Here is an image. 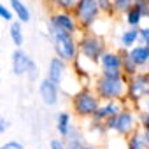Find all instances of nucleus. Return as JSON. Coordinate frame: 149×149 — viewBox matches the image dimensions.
Masks as SVG:
<instances>
[{
  "label": "nucleus",
  "instance_id": "f257e3e1",
  "mask_svg": "<svg viewBox=\"0 0 149 149\" xmlns=\"http://www.w3.org/2000/svg\"><path fill=\"white\" fill-rule=\"evenodd\" d=\"M126 86H128V77L121 76H107V74H98L93 79V91L102 102H111V100H125L126 98Z\"/></svg>",
  "mask_w": 149,
  "mask_h": 149
},
{
  "label": "nucleus",
  "instance_id": "f03ea898",
  "mask_svg": "<svg viewBox=\"0 0 149 149\" xmlns=\"http://www.w3.org/2000/svg\"><path fill=\"white\" fill-rule=\"evenodd\" d=\"M139 111L140 109H137V107H133V105H130L126 102V105L123 107V111L118 116H114L107 123H104L107 135L111 133V135L128 139L139 128Z\"/></svg>",
  "mask_w": 149,
  "mask_h": 149
},
{
  "label": "nucleus",
  "instance_id": "7ed1b4c3",
  "mask_svg": "<svg viewBox=\"0 0 149 149\" xmlns=\"http://www.w3.org/2000/svg\"><path fill=\"white\" fill-rule=\"evenodd\" d=\"M102 100L97 97L91 86H83L74 97H70V112L79 119H91Z\"/></svg>",
  "mask_w": 149,
  "mask_h": 149
},
{
  "label": "nucleus",
  "instance_id": "20e7f679",
  "mask_svg": "<svg viewBox=\"0 0 149 149\" xmlns=\"http://www.w3.org/2000/svg\"><path fill=\"white\" fill-rule=\"evenodd\" d=\"M47 30H49V39H51L53 49H54V56L61 58L67 63H72L79 56V40L76 39V35L60 32L49 25H47Z\"/></svg>",
  "mask_w": 149,
  "mask_h": 149
},
{
  "label": "nucleus",
  "instance_id": "39448f33",
  "mask_svg": "<svg viewBox=\"0 0 149 149\" xmlns=\"http://www.w3.org/2000/svg\"><path fill=\"white\" fill-rule=\"evenodd\" d=\"M107 40L102 35H97L95 32H83L79 39V56L88 61L90 65L98 67V61L102 54L107 51Z\"/></svg>",
  "mask_w": 149,
  "mask_h": 149
},
{
  "label": "nucleus",
  "instance_id": "423d86ee",
  "mask_svg": "<svg viewBox=\"0 0 149 149\" xmlns=\"http://www.w3.org/2000/svg\"><path fill=\"white\" fill-rule=\"evenodd\" d=\"M149 98V70H140L135 76L128 77L126 86V102L139 109L142 102Z\"/></svg>",
  "mask_w": 149,
  "mask_h": 149
},
{
  "label": "nucleus",
  "instance_id": "0eeeda50",
  "mask_svg": "<svg viewBox=\"0 0 149 149\" xmlns=\"http://www.w3.org/2000/svg\"><path fill=\"white\" fill-rule=\"evenodd\" d=\"M74 16H76L81 32H91L97 25V21L102 18V11L98 7L97 0H77L74 7Z\"/></svg>",
  "mask_w": 149,
  "mask_h": 149
},
{
  "label": "nucleus",
  "instance_id": "6e6552de",
  "mask_svg": "<svg viewBox=\"0 0 149 149\" xmlns=\"http://www.w3.org/2000/svg\"><path fill=\"white\" fill-rule=\"evenodd\" d=\"M49 26L60 30V32H65V33H70V35H77L81 32L79 28V23L74 16V13H61V11H54L51 13L49 16V21H47ZM83 33V32H81Z\"/></svg>",
  "mask_w": 149,
  "mask_h": 149
},
{
  "label": "nucleus",
  "instance_id": "1a4fd4ad",
  "mask_svg": "<svg viewBox=\"0 0 149 149\" xmlns=\"http://www.w3.org/2000/svg\"><path fill=\"white\" fill-rule=\"evenodd\" d=\"M98 70L100 74H107V76H121L123 74V56L119 49H107L100 61H98Z\"/></svg>",
  "mask_w": 149,
  "mask_h": 149
},
{
  "label": "nucleus",
  "instance_id": "9d476101",
  "mask_svg": "<svg viewBox=\"0 0 149 149\" xmlns=\"http://www.w3.org/2000/svg\"><path fill=\"white\" fill-rule=\"evenodd\" d=\"M126 105V100H111V102H102L100 104V107L97 109V112L93 114V118L90 119V121H93V123H107L111 118H114V116H118L121 111H123V107Z\"/></svg>",
  "mask_w": 149,
  "mask_h": 149
},
{
  "label": "nucleus",
  "instance_id": "9b49d317",
  "mask_svg": "<svg viewBox=\"0 0 149 149\" xmlns=\"http://www.w3.org/2000/svg\"><path fill=\"white\" fill-rule=\"evenodd\" d=\"M39 97L46 107H56L60 102V86L44 77L39 83Z\"/></svg>",
  "mask_w": 149,
  "mask_h": 149
},
{
  "label": "nucleus",
  "instance_id": "f8f14e48",
  "mask_svg": "<svg viewBox=\"0 0 149 149\" xmlns=\"http://www.w3.org/2000/svg\"><path fill=\"white\" fill-rule=\"evenodd\" d=\"M68 70H70V67H68V63H67V61H63V60H61V58H58V56H53V58L49 60V63H47L46 77H47L49 81H53L54 84L61 86V83L65 81Z\"/></svg>",
  "mask_w": 149,
  "mask_h": 149
},
{
  "label": "nucleus",
  "instance_id": "ddd939ff",
  "mask_svg": "<svg viewBox=\"0 0 149 149\" xmlns=\"http://www.w3.org/2000/svg\"><path fill=\"white\" fill-rule=\"evenodd\" d=\"M149 18V6L144 2V0H140L139 4H135L125 16H123V21L128 28H140V23L142 19Z\"/></svg>",
  "mask_w": 149,
  "mask_h": 149
},
{
  "label": "nucleus",
  "instance_id": "4468645a",
  "mask_svg": "<svg viewBox=\"0 0 149 149\" xmlns=\"http://www.w3.org/2000/svg\"><path fill=\"white\" fill-rule=\"evenodd\" d=\"M30 61L32 58L28 56V53L19 47V49H14L13 54H11V70L14 76L21 77V76H26V72H28V67H30Z\"/></svg>",
  "mask_w": 149,
  "mask_h": 149
},
{
  "label": "nucleus",
  "instance_id": "2eb2a0df",
  "mask_svg": "<svg viewBox=\"0 0 149 149\" xmlns=\"http://www.w3.org/2000/svg\"><path fill=\"white\" fill-rule=\"evenodd\" d=\"M128 56L139 67V70H147L149 68V46L139 42L135 47H132L128 51Z\"/></svg>",
  "mask_w": 149,
  "mask_h": 149
},
{
  "label": "nucleus",
  "instance_id": "dca6fc26",
  "mask_svg": "<svg viewBox=\"0 0 149 149\" xmlns=\"http://www.w3.org/2000/svg\"><path fill=\"white\" fill-rule=\"evenodd\" d=\"M140 42L139 37V28H123V32L118 35V49L123 51H130L132 47H135Z\"/></svg>",
  "mask_w": 149,
  "mask_h": 149
},
{
  "label": "nucleus",
  "instance_id": "f3484780",
  "mask_svg": "<svg viewBox=\"0 0 149 149\" xmlns=\"http://www.w3.org/2000/svg\"><path fill=\"white\" fill-rule=\"evenodd\" d=\"M74 125H72V112L70 111H60L56 116V132L60 137L67 139L72 132Z\"/></svg>",
  "mask_w": 149,
  "mask_h": 149
},
{
  "label": "nucleus",
  "instance_id": "a211bd4d",
  "mask_svg": "<svg viewBox=\"0 0 149 149\" xmlns=\"http://www.w3.org/2000/svg\"><path fill=\"white\" fill-rule=\"evenodd\" d=\"M9 7L14 14V18L19 21V23H28L32 19V11L30 7L23 2V0H9Z\"/></svg>",
  "mask_w": 149,
  "mask_h": 149
},
{
  "label": "nucleus",
  "instance_id": "6ab92c4d",
  "mask_svg": "<svg viewBox=\"0 0 149 149\" xmlns=\"http://www.w3.org/2000/svg\"><path fill=\"white\" fill-rule=\"evenodd\" d=\"M126 149H149L147 139H146L144 132L140 130V126L126 139Z\"/></svg>",
  "mask_w": 149,
  "mask_h": 149
},
{
  "label": "nucleus",
  "instance_id": "aec40b11",
  "mask_svg": "<svg viewBox=\"0 0 149 149\" xmlns=\"http://www.w3.org/2000/svg\"><path fill=\"white\" fill-rule=\"evenodd\" d=\"M9 37L13 40V44L16 46V49L23 47L25 44V32H23V23H19L18 19H14L9 25Z\"/></svg>",
  "mask_w": 149,
  "mask_h": 149
},
{
  "label": "nucleus",
  "instance_id": "412c9836",
  "mask_svg": "<svg viewBox=\"0 0 149 149\" xmlns=\"http://www.w3.org/2000/svg\"><path fill=\"white\" fill-rule=\"evenodd\" d=\"M119 51H121V56H123V76L125 77H132V76H135L137 72H140L139 67L128 56V51H123V49H119Z\"/></svg>",
  "mask_w": 149,
  "mask_h": 149
},
{
  "label": "nucleus",
  "instance_id": "4be33fe9",
  "mask_svg": "<svg viewBox=\"0 0 149 149\" xmlns=\"http://www.w3.org/2000/svg\"><path fill=\"white\" fill-rule=\"evenodd\" d=\"M114 2V13H116V16H125L135 4H139L140 0H112Z\"/></svg>",
  "mask_w": 149,
  "mask_h": 149
},
{
  "label": "nucleus",
  "instance_id": "5701e85b",
  "mask_svg": "<svg viewBox=\"0 0 149 149\" xmlns=\"http://www.w3.org/2000/svg\"><path fill=\"white\" fill-rule=\"evenodd\" d=\"M51 6L56 9V11H61V13H72L74 7H76L77 0H49Z\"/></svg>",
  "mask_w": 149,
  "mask_h": 149
},
{
  "label": "nucleus",
  "instance_id": "b1692460",
  "mask_svg": "<svg viewBox=\"0 0 149 149\" xmlns=\"http://www.w3.org/2000/svg\"><path fill=\"white\" fill-rule=\"evenodd\" d=\"M97 2H98V7L102 11V16H105L109 19L116 16V13H114V2H112V0H97Z\"/></svg>",
  "mask_w": 149,
  "mask_h": 149
},
{
  "label": "nucleus",
  "instance_id": "393cba45",
  "mask_svg": "<svg viewBox=\"0 0 149 149\" xmlns=\"http://www.w3.org/2000/svg\"><path fill=\"white\" fill-rule=\"evenodd\" d=\"M105 149H126V139L118 137V135H112V137L107 139Z\"/></svg>",
  "mask_w": 149,
  "mask_h": 149
},
{
  "label": "nucleus",
  "instance_id": "a878e982",
  "mask_svg": "<svg viewBox=\"0 0 149 149\" xmlns=\"http://www.w3.org/2000/svg\"><path fill=\"white\" fill-rule=\"evenodd\" d=\"M139 126H140V130L144 132V135H146V139H147V144H149V114L144 112L142 109L139 111Z\"/></svg>",
  "mask_w": 149,
  "mask_h": 149
},
{
  "label": "nucleus",
  "instance_id": "bb28decb",
  "mask_svg": "<svg viewBox=\"0 0 149 149\" xmlns=\"http://www.w3.org/2000/svg\"><path fill=\"white\" fill-rule=\"evenodd\" d=\"M0 19H4L7 23H13L14 21V14H13L11 7L6 6V4H0Z\"/></svg>",
  "mask_w": 149,
  "mask_h": 149
},
{
  "label": "nucleus",
  "instance_id": "cd10ccee",
  "mask_svg": "<svg viewBox=\"0 0 149 149\" xmlns=\"http://www.w3.org/2000/svg\"><path fill=\"white\" fill-rule=\"evenodd\" d=\"M26 77H28L30 83L39 81V67H37V63H35L33 60L30 61V67H28V72H26Z\"/></svg>",
  "mask_w": 149,
  "mask_h": 149
},
{
  "label": "nucleus",
  "instance_id": "c85d7f7f",
  "mask_svg": "<svg viewBox=\"0 0 149 149\" xmlns=\"http://www.w3.org/2000/svg\"><path fill=\"white\" fill-rule=\"evenodd\" d=\"M0 149H25V146L19 140H7L4 144H0Z\"/></svg>",
  "mask_w": 149,
  "mask_h": 149
},
{
  "label": "nucleus",
  "instance_id": "c756f323",
  "mask_svg": "<svg viewBox=\"0 0 149 149\" xmlns=\"http://www.w3.org/2000/svg\"><path fill=\"white\" fill-rule=\"evenodd\" d=\"M139 37H140V44L149 46V26H140L139 28Z\"/></svg>",
  "mask_w": 149,
  "mask_h": 149
},
{
  "label": "nucleus",
  "instance_id": "7c9ffc66",
  "mask_svg": "<svg viewBox=\"0 0 149 149\" xmlns=\"http://www.w3.org/2000/svg\"><path fill=\"white\" fill-rule=\"evenodd\" d=\"M49 149H67V142L63 139H51Z\"/></svg>",
  "mask_w": 149,
  "mask_h": 149
},
{
  "label": "nucleus",
  "instance_id": "2f4dec72",
  "mask_svg": "<svg viewBox=\"0 0 149 149\" xmlns=\"http://www.w3.org/2000/svg\"><path fill=\"white\" fill-rule=\"evenodd\" d=\"M9 128H11V121H9L7 118H4L2 114H0V135H2V133H6Z\"/></svg>",
  "mask_w": 149,
  "mask_h": 149
},
{
  "label": "nucleus",
  "instance_id": "473e14b6",
  "mask_svg": "<svg viewBox=\"0 0 149 149\" xmlns=\"http://www.w3.org/2000/svg\"><path fill=\"white\" fill-rule=\"evenodd\" d=\"M142 111H144V112H147V114H149V98H147V100H146V102H144V107H142Z\"/></svg>",
  "mask_w": 149,
  "mask_h": 149
},
{
  "label": "nucleus",
  "instance_id": "72a5a7b5",
  "mask_svg": "<svg viewBox=\"0 0 149 149\" xmlns=\"http://www.w3.org/2000/svg\"><path fill=\"white\" fill-rule=\"evenodd\" d=\"M84 149H100V147H97V146H93V144H86Z\"/></svg>",
  "mask_w": 149,
  "mask_h": 149
},
{
  "label": "nucleus",
  "instance_id": "f704fd0d",
  "mask_svg": "<svg viewBox=\"0 0 149 149\" xmlns=\"http://www.w3.org/2000/svg\"><path fill=\"white\" fill-rule=\"evenodd\" d=\"M144 2H146V4H147V6H149V0H144Z\"/></svg>",
  "mask_w": 149,
  "mask_h": 149
},
{
  "label": "nucleus",
  "instance_id": "c9c22d12",
  "mask_svg": "<svg viewBox=\"0 0 149 149\" xmlns=\"http://www.w3.org/2000/svg\"><path fill=\"white\" fill-rule=\"evenodd\" d=\"M100 149H105V147H100Z\"/></svg>",
  "mask_w": 149,
  "mask_h": 149
}]
</instances>
